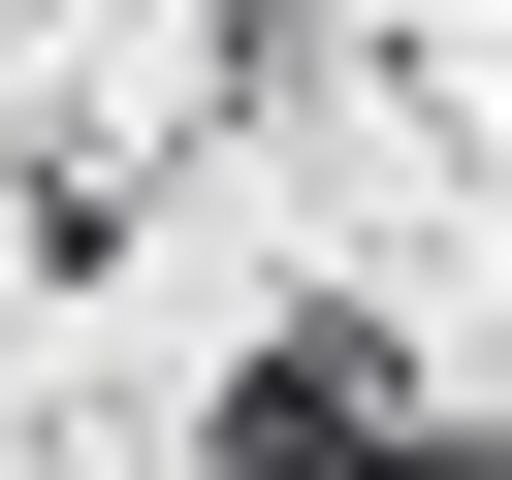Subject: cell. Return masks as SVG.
Here are the masks:
<instances>
[{
	"instance_id": "cell-2",
	"label": "cell",
	"mask_w": 512,
	"mask_h": 480,
	"mask_svg": "<svg viewBox=\"0 0 512 480\" xmlns=\"http://www.w3.org/2000/svg\"><path fill=\"white\" fill-rule=\"evenodd\" d=\"M192 64H224V96H288V64H320V0H192Z\"/></svg>"
},
{
	"instance_id": "cell-1",
	"label": "cell",
	"mask_w": 512,
	"mask_h": 480,
	"mask_svg": "<svg viewBox=\"0 0 512 480\" xmlns=\"http://www.w3.org/2000/svg\"><path fill=\"white\" fill-rule=\"evenodd\" d=\"M192 480H480V416H448V352L384 288H320V320H256L192 384Z\"/></svg>"
}]
</instances>
